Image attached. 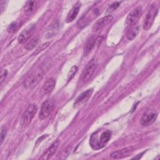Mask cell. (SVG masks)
Masks as SVG:
<instances>
[{"mask_svg":"<svg viewBox=\"0 0 160 160\" xmlns=\"http://www.w3.org/2000/svg\"><path fill=\"white\" fill-rule=\"evenodd\" d=\"M36 106L34 104H29L22 115L20 121V124L23 127L28 126L31 122L32 118L36 113Z\"/></svg>","mask_w":160,"mask_h":160,"instance_id":"277c9868","label":"cell"},{"mask_svg":"<svg viewBox=\"0 0 160 160\" xmlns=\"http://www.w3.org/2000/svg\"><path fill=\"white\" fill-rule=\"evenodd\" d=\"M112 19H113V17L111 15H107L106 16H104L100 18L94 23L92 27V30L94 32L101 30V29L104 28L106 26H107L110 22H111Z\"/></svg>","mask_w":160,"mask_h":160,"instance_id":"9c48e42d","label":"cell"},{"mask_svg":"<svg viewBox=\"0 0 160 160\" xmlns=\"http://www.w3.org/2000/svg\"><path fill=\"white\" fill-rule=\"evenodd\" d=\"M81 8V3L77 2L70 10L69 13L67 15V17L66 18V22H72L77 16L78 14L79 13V9Z\"/></svg>","mask_w":160,"mask_h":160,"instance_id":"2e32d148","label":"cell"},{"mask_svg":"<svg viewBox=\"0 0 160 160\" xmlns=\"http://www.w3.org/2000/svg\"><path fill=\"white\" fill-rule=\"evenodd\" d=\"M157 118V113L151 112L146 113L142 116L140 120V123L142 126H148L152 124Z\"/></svg>","mask_w":160,"mask_h":160,"instance_id":"8fae6325","label":"cell"},{"mask_svg":"<svg viewBox=\"0 0 160 160\" xmlns=\"http://www.w3.org/2000/svg\"><path fill=\"white\" fill-rule=\"evenodd\" d=\"M139 30H140V27L139 25H137V24L129 28V30L127 31V33H126L127 39L130 41L134 39L139 33Z\"/></svg>","mask_w":160,"mask_h":160,"instance_id":"e0dca14e","label":"cell"},{"mask_svg":"<svg viewBox=\"0 0 160 160\" xmlns=\"http://www.w3.org/2000/svg\"><path fill=\"white\" fill-rule=\"evenodd\" d=\"M103 39V37L102 36H99L96 39H95V45H99L102 41Z\"/></svg>","mask_w":160,"mask_h":160,"instance_id":"83f0119b","label":"cell"},{"mask_svg":"<svg viewBox=\"0 0 160 160\" xmlns=\"http://www.w3.org/2000/svg\"><path fill=\"white\" fill-rule=\"evenodd\" d=\"M6 134H7V131H6V126H3L1 127V144H2L6 136Z\"/></svg>","mask_w":160,"mask_h":160,"instance_id":"cb8c5ba5","label":"cell"},{"mask_svg":"<svg viewBox=\"0 0 160 160\" xmlns=\"http://www.w3.org/2000/svg\"><path fill=\"white\" fill-rule=\"evenodd\" d=\"M38 6V1H29L26 2L24 6V14L26 16H31L35 12Z\"/></svg>","mask_w":160,"mask_h":160,"instance_id":"9a60e30c","label":"cell"},{"mask_svg":"<svg viewBox=\"0 0 160 160\" xmlns=\"http://www.w3.org/2000/svg\"><path fill=\"white\" fill-rule=\"evenodd\" d=\"M132 151L133 149L132 148H126L114 151L110 154V156L112 159H120L128 156Z\"/></svg>","mask_w":160,"mask_h":160,"instance_id":"4fadbf2b","label":"cell"},{"mask_svg":"<svg viewBox=\"0 0 160 160\" xmlns=\"http://www.w3.org/2000/svg\"><path fill=\"white\" fill-rule=\"evenodd\" d=\"M54 106V101L52 99H47L41 105L39 118L43 120L46 119L51 114Z\"/></svg>","mask_w":160,"mask_h":160,"instance_id":"52a82bcc","label":"cell"},{"mask_svg":"<svg viewBox=\"0 0 160 160\" xmlns=\"http://www.w3.org/2000/svg\"><path fill=\"white\" fill-rule=\"evenodd\" d=\"M49 44H50V42H45V43L41 44L38 48H37V49L35 50V51L33 52L32 55H36L37 54H38V53L40 52L41 51H43V50L45 49L46 48H48Z\"/></svg>","mask_w":160,"mask_h":160,"instance_id":"44dd1931","label":"cell"},{"mask_svg":"<svg viewBox=\"0 0 160 160\" xmlns=\"http://www.w3.org/2000/svg\"><path fill=\"white\" fill-rule=\"evenodd\" d=\"M36 30V25L34 24H29L26 27L18 36V41L20 44H23L26 42L30 37L33 34Z\"/></svg>","mask_w":160,"mask_h":160,"instance_id":"ba28073f","label":"cell"},{"mask_svg":"<svg viewBox=\"0 0 160 160\" xmlns=\"http://www.w3.org/2000/svg\"><path fill=\"white\" fill-rule=\"evenodd\" d=\"M98 66V61L95 58L92 59L84 68L81 75L80 76V80L81 82L86 83L88 82L92 75L94 74L95 70Z\"/></svg>","mask_w":160,"mask_h":160,"instance_id":"7a4b0ae2","label":"cell"},{"mask_svg":"<svg viewBox=\"0 0 160 160\" xmlns=\"http://www.w3.org/2000/svg\"><path fill=\"white\" fill-rule=\"evenodd\" d=\"M111 132L109 131H106L101 133L99 136L97 132L93 134L90 139L91 146L94 149H99L103 148L109 141Z\"/></svg>","mask_w":160,"mask_h":160,"instance_id":"6da1fadb","label":"cell"},{"mask_svg":"<svg viewBox=\"0 0 160 160\" xmlns=\"http://www.w3.org/2000/svg\"><path fill=\"white\" fill-rule=\"evenodd\" d=\"M142 14V8L141 6H138L131 11L129 14L128 15L126 21L125 25L126 28H129L134 25H136L141 18Z\"/></svg>","mask_w":160,"mask_h":160,"instance_id":"5b68a950","label":"cell"},{"mask_svg":"<svg viewBox=\"0 0 160 160\" xmlns=\"http://www.w3.org/2000/svg\"><path fill=\"white\" fill-rule=\"evenodd\" d=\"M119 4H120V2H119V1H116V2H113L108 8L107 12H111L114 11L115 9H117V8L119 6Z\"/></svg>","mask_w":160,"mask_h":160,"instance_id":"603a6c76","label":"cell"},{"mask_svg":"<svg viewBox=\"0 0 160 160\" xmlns=\"http://www.w3.org/2000/svg\"><path fill=\"white\" fill-rule=\"evenodd\" d=\"M77 71H78V67L76 66H72L68 74V80L71 81L72 79V78L74 76V75L77 72Z\"/></svg>","mask_w":160,"mask_h":160,"instance_id":"ffe728a7","label":"cell"},{"mask_svg":"<svg viewBox=\"0 0 160 160\" xmlns=\"http://www.w3.org/2000/svg\"><path fill=\"white\" fill-rule=\"evenodd\" d=\"M8 75V71L6 69H2L1 71V84L3 82V81L5 80L6 76Z\"/></svg>","mask_w":160,"mask_h":160,"instance_id":"484cf974","label":"cell"},{"mask_svg":"<svg viewBox=\"0 0 160 160\" xmlns=\"http://www.w3.org/2000/svg\"><path fill=\"white\" fill-rule=\"evenodd\" d=\"M94 45H95V39L92 38H90L88 41V42L85 46V48H84V55L85 56H86L87 54H88L90 52V51H91L92 48L94 46Z\"/></svg>","mask_w":160,"mask_h":160,"instance_id":"ac0fdd59","label":"cell"},{"mask_svg":"<svg viewBox=\"0 0 160 160\" xmlns=\"http://www.w3.org/2000/svg\"><path fill=\"white\" fill-rule=\"evenodd\" d=\"M18 28V24L17 22H12L11 24H9L7 28V31L8 32L12 33L15 32Z\"/></svg>","mask_w":160,"mask_h":160,"instance_id":"7402d4cb","label":"cell"},{"mask_svg":"<svg viewBox=\"0 0 160 160\" xmlns=\"http://www.w3.org/2000/svg\"><path fill=\"white\" fill-rule=\"evenodd\" d=\"M92 93V89H89L87 91L82 92L76 99V101L74 103V108H78L84 104L91 96Z\"/></svg>","mask_w":160,"mask_h":160,"instance_id":"30bf717a","label":"cell"},{"mask_svg":"<svg viewBox=\"0 0 160 160\" xmlns=\"http://www.w3.org/2000/svg\"><path fill=\"white\" fill-rule=\"evenodd\" d=\"M158 8L156 4H152L149 11L148 12V13L146 14V18L144 21V24H143L144 30L148 31L151 28V27L154 22V18L158 13Z\"/></svg>","mask_w":160,"mask_h":160,"instance_id":"8992f818","label":"cell"},{"mask_svg":"<svg viewBox=\"0 0 160 160\" xmlns=\"http://www.w3.org/2000/svg\"><path fill=\"white\" fill-rule=\"evenodd\" d=\"M56 85V81L53 78L48 79L44 84L42 91L45 95L50 94L54 90Z\"/></svg>","mask_w":160,"mask_h":160,"instance_id":"5bb4252c","label":"cell"},{"mask_svg":"<svg viewBox=\"0 0 160 160\" xmlns=\"http://www.w3.org/2000/svg\"><path fill=\"white\" fill-rule=\"evenodd\" d=\"M7 1H0V10H1V14L3 12V11L5 9V5L7 3Z\"/></svg>","mask_w":160,"mask_h":160,"instance_id":"4316f807","label":"cell"},{"mask_svg":"<svg viewBox=\"0 0 160 160\" xmlns=\"http://www.w3.org/2000/svg\"><path fill=\"white\" fill-rule=\"evenodd\" d=\"M59 141L56 140L47 149L46 151L42 154V156L40 158V159L46 160L50 159L56 152L58 146H59Z\"/></svg>","mask_w":160,"mask_h":160,"instance_id":"7c38bea8","label":"cell"},{"mask_svg":"<svg viewBox=\"0 0 160 160\" xmlns=\"http://www.w3.org/2000/svg\"><path fill=\"white\" fill-rule=\"evenodd\" d=\"M87 20L85 19V18H82L81 19H80L78 23H77V26L79 28H82L83 27H84L85 26H86L87 24V22H86Z\"/></svg>","mask_w":160,"mask_h":160,"instance_id":"d4e9b609","label":"cell"},{"mask_svg":"<svg viewBox=\"0 0 160 160\" xmlns=\"http://www.w3.org/2000/svg\"><path fill=\"white\" fill-rule=\"evenodd\" d=\"M38 38H34L32 39H31L29 42H28L26 46H24L25 49L28 50V51H30L31 49H32L38 44Z\"/></svg>","mask_w":160,"mask_h":160,"instance_id":"d6986e66","label":"cell"},{"mask_svg":"<svg viewBox=\"0 0 160 160\" xmlns=\"http://www.w3.org/2000/svg\"><path fill=\"white\" fill-rule=\"evenodd\" d=\"M43 72L41 70H36L31 73L24 81L23 85L26 89H32L36 87L41 81Z\"/></svg>","mask_w":160,"mask_h":160,"instance_id":"3957f363","label":"cell"}]
</instances>
